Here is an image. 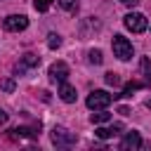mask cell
I'll return each mask as SVG.
<instances>
[{
  "mask_svg": "<svg viewBox=\"0 0 151 151\" xmlns=\"http://www.w3.org/2000/svg\"><path fill=\"white\" fill-rule=\"evenodd\" d=\"M50 139H52V144H54V146H61V149L73 146V144L78 142L76 132H71V130H66V127H59V125H57V127H52Z\"/></svg>",
  "mask_w": 151,
  "mask_h": 151,
  "instance_id": "1",
  "label": "cell"
},
{
  "mask_svg": "<svg viewBox=\"0 0 151 151\" xmlns=\"http://www.w3.org/2000/svg\"><path fill=\"white\" fill-rule=\"evenodd\" d=\"M111 47H113V54H116L120 61H127V59H132V54H134V50H132V42H130L125 35H113V40H111Z\"/></svg>",
  "mask_w": 151,
  "mask_h": 151,
  "instance_id": "2",
  "label": "cell"
},
{
  "mask_svg": "<svg viewBox=\"0 0 151 151\" xmlns=\"http://www.w3.org/2000/svg\"><path fill=\"white\" fill-rule=\"evenodd\" d=\"M111 101H113V97H111L106 90H94V92H90L87 99H85L87 109H92V111H97V109H109Z\"/></svg>",
  "mask_w": 151,
  "mask_h": 151,
  "instance_id": "3",
  "label": "cell"
},
{
  "mask_svg": "<svg viewBox=\"0 0 151 151\" xmlns=\"http://www.w3.org/2000/svg\"><path fill=\"white\" fill-rule=\"evenodd\" d=\"M123 24H125V28L127 31H132V33H144L146 31V17L144 14H139V12H130L125 19H123Z\"/></svg>",
  "mask_w": 151,
  "mask_h": 151,
  "instance_id": "4",
  "label": "cell"
},
{
  "mask_svg": "<svg viewBox=\"0 0 151 151\" xmlns=\"http://www.w3.org/2000/svg\"><path fill=\"white\" fill-rule=\"evenodd\" d=\"M26 26H28V19H26L24 14H9V17L2 19V28H5V31H12V33L24 31Z\"/></svg>",
  "mask_w": 151,
  "mask_h": 151,
  "instance_id": "5",
  "label": "cell"
},
{
  "mask_svg": "<svg viewBox=\"0 0 151 151\" xmlns=\"http://www.w3.org/2000/svg\"><path fill=\"white\" fill-rule=\"evenodd\" d=\"M47 76H50L52 83H66V78H68V64L66 61H54L50 66Z\"/></svg>",
  "mask_w": 151,
  "mask_h": 151,
  "instance_id": "6",
  "label": "cell"
},
{
  "mask_svg": "<svg viewBox=\"0 0 151 151\" xmlns=\"http://www.w3.org/2000/svg\"><path fill=\"white\" fill-rule=\"evenodd\" d=\"M137 149H142V134L132 130V132H127V134L123 137L120 151H137Z\"/></svg>",
  "mask_w": 151,
  "mask_h": 151,
  "instance_id": "7",
  "label": "cell"
},
{
  "mask_svg": "<svg viewBox=\"0 0 151 151\" xmlns=\"http://www.w3.org/2000/svg\"><path fill=\"white\" fill-rule=\"evenodd\" d=\"M35 66H40V57L33 54V52H28V54L21 57V61L14 66V71H17V73H26L28 68H35Z\"/></svg>",
  "mask_w": 151,
  "mask_h": 151,
  "instance_id": "8",
  "label": "cell"
},
{
  "mask_svg": "<svg viewBox=\"0 0 151 151\" xmlns=\"http://www.w3.org/2000/svg\"><path fill=\"white\" fill-rule=\"evenodd\" d=\"M40 134V125H33V127H26V125H21V127H14V130H9V137L12 139H17V137H38Z\"/></svg>",
  "mask_w": 151,
  "mask_h": 151,
  "instance_id": "9",
  "label": "cell"
},
{
  "mask_svg": "<svg viewBox=\"0 0 151 151\" xmlns=\"http://www.w3.org/2000/svg\"><path fill=\"white\" fill-rule=\"evenodd\" d=\"M59 97H61V101L73 104L78 94H76V87H73V85H68V83H59Z\"/></svg>",
  "mask_w": 151,
  "mask_h": 151,
  "instance_id": "10",
  "label": "cell"
},
{
  "mask_svg": "<svg viewBox=\"0 0 151 151\" xmlns=\"http://www.w3.org/2000/svg\"><path fill=\"white\" fill-rule=\"evenodd\" d=\"M120 130H123V125H120V123H116V125H111V127H99L94 134H97L99 139H109V137H116Z\"/></svg>",
  "mask_w": 151,
  "mask_h": 151,
  "instance_id": "11",
  "label": "cell"
},
{
  "mask_svg": "<svg viewBox=\"0 0 151 151\" xmlns=\"http://www.w3.org/2000/svg\"><path fill=\"white\" fill-rule=\"evenodd\" d=\"M90 120H92L94 125H101V123H109V120H111V113H109L106 109H97V111L90 116Z\"/></svg>",
  "mask_w": 151,
  "mask_h": 151,
  "instance_id": "12",
  "label": "cell"
},
{
  "mask_svg": "<svg viewBox=\"0 0 151 151\" xmlns=\"http://www.w3.org/2000/svg\"><path fill=\"white\" fill-rule=\"evenodd\" d=\"M59 5H61V9H66L71 14L78 12V0H59Z\"/></svg>",
  "mask_w": 151,
  "mask_h": 151,
  "instance_id": "13",
  "label": "cell"
},
{
  "mask_svg": "<svg viewBox=\"0 0 151 151\" xmlns=\"http://www.w3.org/2000/svg\"><path fill=\"white\" fill-rule=\"evenodd\" d=\"M59 45H61V35H59V33H50V35H47V47H50V50H57Z\"/></svg>",
  "mask_w": 151,
  "mask_h": 151,
  "instance_id": "14",
  "label": "cell"
},
{
  "mask_svg": "<svg viewBox=\"0 0 151 151\" xmlns=\"http://www.w3.org/2000/svg\"><path fill=\"white\" fill-rule=\"evenodd\" d=\"M87 59H90V64H97V66H99V64L104 61L101 50H90V52H87Z\"/></svg>",
  "mask_w": 151,
  "mask_h": 151,
  "instance_id": "15",
  "label": "cell"
},
{
  "mask_svg": "<svg viewBox=\"0 0 151 151\" xmlns=\"http://www.w3.org/2000/svg\"><path fill=\"white\" fill-rule=\"evenodd\" d=\"M52 2H54V0H33V7H35L38 12H47V9L52 7Z\"/></svg>",
  "mask_w": 151,
  "mask_h": 151,
  "instance_id": "16",
  "label": "cell"
},
{
  "mask_svg": "<svg viewBox=\"0 0 151 151\" xmlns=\"http://www.w3.org/2000/svg\"><path fill=\"white\" fill-rule=\"evenodd\" d=\"M139 87H142V83H134V80H132V83H127V85H125V90H123V94H120V97H127L130 92H134V90H139Z\"/></svg>",
  "mask_w": 151,
  "mask_h": 151,
  "instance_id": "17",
  "label": "cell"
},
{
  "mask_svg": "<svg viewBox=\"0 0 151 151\" xmlns=\"http://www.w3.org/2000/svg\"><path fill=\"white\" fill-rule=\"evenodd\" d=\"M104 80H106L109 85H118V83H120V78H118V73H113V71H109V73L104 76Z\"/></svg>",
  "mask_w": 151,
  "mask_h": 151,
  "instance_id": "18",
  "label": "cell"
},
{
  "mask_svg": "<svg viewBox=\"0 0 151 151\" xmlns=\"http://www.w3.org/2000/svg\"><path fill=\"white\" fill-rule=\"evenodd\" d=\"M0 87H2L5 92H14V78H5V80L0 83Z\"/></svg>",
  "mask_w": 151,
  "mask_h": 151,
  "instance_id": "19",
  "label": "cell"
},
{
  "mask_svg": "<svg viewBox=\"0 0 151 151\" xmlns=\"http://www.w3.org/2000/svg\"><path fill=\"white\" fill-rule=\"evenodd\" d=\"M142 71H144V73H146V76H151V61H149V59H146V57H144V59H142Z\"/></svg>",
  "mask_w": 151,
  "mask_h": 151,
  "instance_id": "20",
  "label": "cell"
},
{
  "mask_svg": "<svg viewBox=\"0 0 151 151\" xmlns=\"http://www.w3.org/2000/svg\"><path fill=\"white\" fill-rule=\"evenodd\" d=\"M120 2H123L125 7H137V5H139V0H120Z\"/></svg>",
  "mask_w": 151,
  "mask_h": 151,
  "instance_id": "21",
  "label": "cell"
},
{
  "mask_svg": "<svg viewBox=\"0 0 151 151\" xmlns=\"http://www.w3.org/2000/svg\"><path fill=\"white\" fill-rule=\"evenodd\" d=\"M5 123H7V113L0 109V125H5Z\"/></svg>",
  "mask_w": 151,
  "mask_h": 151,
  "instance_id": "22",
  "label": "cell"
},
{
  "mask_svg": "<svg viewBox=\"0 0 151 151\" xmlns=\"http://www.w3.org/2000/svg\"><path fill=\"white\" fill-rule=\"evenodd\" d=\"M146 106H149V109H151V99H149V101H146Z\"/></svg>",
  "mask_w": 151,
  "mask_h": 151,
  "instance_id": "23",
  "label": "cell"
}]
</instances>
